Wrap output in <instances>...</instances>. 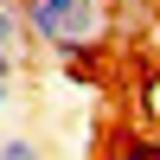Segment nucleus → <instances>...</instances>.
I'll use <instances>...</instances> for the list:
<instances>
[{
  "label": "nucleus",
  "instance_id": "1",
  "mask_svg": "<svg viewBox=\"0 0 160 160\" xmlns=\"http://www.w3.org/2000/svg\"><path fill=\"white\" fill-rule=\"evenodd\" d=\"M19 13L32 26V38L58 58H83L109 32V0H19Z\"/></svg>",
  "mask_w": 160,
  "mask_h": 160
},
{
  "label": "nucleus",
  "instance_id": "2",
  "mask_svg": "<svg viewBox=\"0 0 160 160\" xmlns=\"http://www.w3.org/2000/svg\"><path fill=\"white\" fill-rule=\"evenodd\" d=\"M109 160H160V141H148V135H115Z\"/></svg>",
  "mask_w": 160,
  "mask_h": 160
},
{
  "label": "nucleus",
  "instance_id": "3",
  "mask_svg": "<svg viewBox=\"0 0 160 160\" xmlns=\"http://www.w3.org/2000/svg\"><path fill=\"white\" fill-rule=\"evenodd\" d=\"M0 160H45V148H38L32 135H7L0 141Z\"/></svg>",
  "mask_w": 160,
  "mask_h": 160
},
{
  "label": "nucleus",
  "instance_id": "4",
  "mask_svg": "<svg viewBox=\"0 0 160 160\" xmlns=\"http://www.w3.org/2000/svg\"><path fill=\"white\" fill-rule=\"evenodd\" d=\"M13 77H19V51H7V45H0V83H13Z\"/></svg>",
  "mask_w": 160,
  "mask_h": 160
},
{
  "label": "nucleus",
  "instance_id": "5",
  "mask_svg": "<svg viewBox=\"0 0 160 160\" xmlns=\"http://www.w3.org/2000/svg\"><path fill=\"white\" fill-rule=\"evenodd\" d=\"M148 109L160 115V77H148Z\"/></svg>",
  "mask_w": 160,
  "mask_h": 160
},
{
  "label": "nucleus",
  "instance_id": "6",
  "mask_svg": "<svg viewBox=\"0 0 160 160\" xmlns=\"http://www.w3.org/2000/svg\"><path fill=\"white\" fill-rule=\"evenodd\" d=\"M0 109H7V83H0Z\"/></svg>",
  "mask_w": 160,
  "mask_h": 160
}]
</instances>
